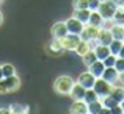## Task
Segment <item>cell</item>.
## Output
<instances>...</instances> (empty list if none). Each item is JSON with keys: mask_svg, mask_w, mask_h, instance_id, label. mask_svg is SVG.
<instances>
[{"mask_svg": "<svg viewBox=\"0 0 124 114\" xmlns=\"http://www.w3.org/2000/svg\"><path fill=\"white\" fill-rule=\"evenodd\" d=\"M74 78L69 75H60L57 80L54 81V91L60 95H69L71 89L74 86Z\"/></svg>", "mask_w": 124, "mask_h": 114, "instance_id": "1", "label": "cell"}, {"mask_svg": "<svg viewBox=\"0 0 124 114\" xmlns=\"http://www.w3.org/2000/svg\"><path fill=\"white\" fill-rule=\"evenodd\" d=\"M21 87V80L17 78V75H11V77H3L0 78V94H11Z\"/></svg>", "mask_w": 124, "mask_h": 114, "instance_id": "2", "label": "cell"}, {"mask_svg": "<svg viewBox=\"0 0 124 114\" xmlns=\"http://www.w3.org/2000/svg\"><path fill=\"white\" fill-rule=\"evenodd\" d=\"M97 11L101 13V16H102L104 19H113L115 14H116V11H118V3H116L115 0H105V2H101Z\"/></svg>", "mask_w": 124, "mask_h": 114, "instance_id": "3", "label": "cell"}, {"mask_svg": "<svg viewBox=\"0 0 124 114\" xmlns=\"http://www.w3.org/2000/svg\"><path fill=\"white\" fill-rule=\"evenodd\" d=\"M93 89L96 91V94L99 95V99H102V97H105V95H110V94H112L113 84L110 83V81L104 80L102 77H99V78H96V81H94V86H93Z\"/></svg>", "mask_w": 124, "mask_h": 114, "instance_id": "4", "label": "cell"}, {"mask_svg": "<svg viewBox=\"0 0 124 114\" xmlns=\"http://www.w3.org/2000/svg\"><path fill=\"white\" fill-rule=\"evenodd\" d=\"M80 34H74V33H68L64 38H61V45H63L64 50H69V52H74L77 47V44L80 42Z\"/></svg>", "mask_w": 124, "mask_h": 114, "instance_id": "5", "label": "cell"}, {"mask_svg": "<svg viewBox=\"0 0 124 114\" xmlns=\"http://www.w3.org/2000/svg\"><path fill=\"white\" fill-rule=\"evenodd\" d=\"M99 30L101 27H94V25H90L86 24L85 25V28L82 30V33H80V38L85 39V41H96L97 39V34H99Z\"/></svg>", "mask_w": 124, "mask_h": 114, "instance_id": "6", "label": "cell"}, {"mask_svg": "<svg viewBox=\"0 0 124 114\" xmlns=\"http://www.w3.org/2000/svg\"><path fill=\"white\" fill-rule=\"evenodd\" d=\"M50 33H52V38H57V39L64 38L69 33V31H68V27H66V22H55L50 28Z\"/></svg>", "mask_w": 124, "mask_h": 114, "instance_id": "7", "label": "cell"}, {"mask_svg": "<svg viewBox=\"0 0 124 114\" xmlns=\"http://www.w3.org/2000/svg\"><path fill=\"white\" fill-rule=\"evenodd\" d=\"M66 27H68V31H69V33L80 34L82 30L85 28V24H82V22H80L79 19H76V17H69L66 20Z\"/></svg>", "mask_w": 124, "mask_h": 114, "instance_id": "8", "label": "cell"}, {"mask_svg": "<svg viewBox=\"0 0 124 114\" xmlns=\"http://www.w3.org/2000/svg\"><path fill=\"white\" fill-rule=\"evenodd\" d=\"M77 81H79L80 84H82L83 87H86V89H90V87L94 86V81H96V77L93 75V74L90 72V70H86V72H82L77 78Z\"/></svg>", "mask_w": 124, "mask_h": 114, "instance_id": "9", "label": "cell"}, {"mask_svg": "<svg viewBox=\"0 0 124 114\" xmlns=\"http://www.w3.org/2000/svg\"><path fill=\"white\" fill-rule=\"evenodd\" d=\"M102 78L107 80V81H110L112 84H116L119 81V72L115 69V66L105 67V70H104V74H102Z\"/></svg>", "mask_w": 124, "mask_h": 114, "instance_id": "10", "label": "cell"}, {"mask_svg": "<svg viewBox=\"0 0 124 114\" xmlns=\"http://www.w3.org/2000/svg\"><path fill=\"white\" fill-rule=\"evenodd\" d=\"M93 50H94V53H96L97 60H101V61H104L110 53H112V52H110V48H108V45L99 44V42H96V44L93 45Z\"/></svg>", "mask_w": 124, "mask_h": 114, "instance_id": "11", "label": "cell"}, {"mask_svg": "<svg viewBox=\"0 0 124 114\" xmlns=\"http://www.w3.org/2000/svg\"><path fill=\"white\" fill-rule=\"evenodd\" d=\"M69 111L72 114H88V103L85 100H74Z\"/></svg>", "mask_w": 124, "mask_h": 114, "instance_id": "12", "label": "cell"}, {"mask_svg": "<svg viewBox=\"0 0 124 114\" xmlns=\"http://www.w3.org/2000/svg\"><path fill=\"white\" fill-rule=\"evenodd\" d=\"M85 91H86V87H83L79 81H76L74 86H72V89H71V92H69V95L72 97V100H83Z\"/></svg>", "mask_w": 124, "mask_h": 114, "instance_id": "13", "label": "cell"}, {"mask_svg": "<svg viewBox=\"0 0 124 114\" xmlns=\"http://www.w3.org/2000/svg\"><path fill=\"white\" fill-rule=\"evenodd\" d=\"M88 70H90V72L93 74L96 78H99V77H102L104 70H105V64H104V61L96 60L93 64H91V66H88Z\"/></svg>", "mask_w": 124, "mask_h": 114, "instance_id": "14", "label": "cell"}, {"mask_svg": "<svg viewBox=\"0 0 124 114\" xmlns=\"http://www.w3.org/2000/svg\"><path fill=\"white\" fill-rule=\"evenodd\" d=\"M90 14H91V9L90 8H82V9H74V13H72V17H76V19H79L82 24L86 25L88 24V20H90Z\"/></svg>", "mask_w": 124, "mask_h": 114, "instance_id": "15", "label": "cell"}, {"mask_svg": "<svg viewBox=\"0 0 124 114\" xmlns=\"http://www.w3.org/2000/svg\"><path fill=\"white\" fill-rule=\"evenodd\" d=\"M99 44H105V45H108L110 42L113 41V34H112V31L110 30H107V28H102L101 27V30H99V34H97V39H96Z\"/></svg>", "mask_w": 124, "mask_h": 114, "instance_id": "16", "label": "cell"}, {"mask_svg": "<svg viewBox=\"0 0 124 114\" xmlns=\"http://www.w3.org/2000/svg\"><path fill=\"white\" fill-rule=\"evenodd\" d=\"M90 50H93V45H91V42L90 41H85V39H80V42L77 44V47H76V55L77 56H80L82 58L85 53H88Z\"/></svg>", "mask_w": 124, "mask_h": 114, "instance_id": "17", "label": "cell"}, {"mask_svg": "<svg viewBox=\"0 0 124 114\" xmlns=\"http://www.w3.org/2000/svg\"><path fill=\"white\" fill-rule=\"evenodd\" d=\"M110 95H112L118 103H121L124 100V84H121V83L113 84V89H112V94H110Z\"/></svg>", "mask_w": 124, "mask_h": 114, "instance_id": "18", "label": "cell"}, {"mask_svg": "<svg viewBox=\"0 0 124 114\" xmlns=\"http://www.w3.org/2000/svg\"><path fill=\"white\" fill-rule=\"evenodd\" d=\"M49 50L52 52V55H61L64 52V48H63V45H61V41H60V39L52 38L50 44H49Z\"/></svg>", "mask_w": 124, "mask_h": 114, "instance_id": "19", "label": "cell"}, {"mask_svg": "<svg viewBox=\"0 0 124 114\" xmlns=\"http://www.w3.org/2000/svg\"><path fill=\"white\" fill-rule=\"evenodd\" d=\"M88 24H90V25H94V27H102V24H104V17L101 16V13L97 11V9H96V11H91Z\"/></svg>", "mask_w": 124, "mask_h": 114, "instance_id": "20", "label": "cell"}, {"mask_svg": "<svg viewBox=\"0 0 124 114\" xmlns=\"http://www.w3.org/2000/svg\"><path fill=\"white\" fill-rule=\"evenodd\" d=\"M110 31L113 34V39H123L124 41V24H116L115 22V25L110 28Z\"/></svg>", "mask_w": 124, "mask_h": 114, "instance_id": "21", "label": "cell"}, {"mask_svg": "<svg viewBox=\"0 0 124 114\" xmlns=\"http://www.w3.org/2000/svg\"><path fill=\"white\" fill-rule=\"evenodd\" d=\"M102 109H104V105L101 102V99L96 100V102L88 103V113L90 114H102Z\"/></svg>", "mask_w": 124, "mask_h": 114, "instance_id": "22", "label": "cell"}, {"mask_svg": "<svg viewBox=\"0 0 124 114\" xmlns=\"http://www.w3.org/2000/svg\"><path fill=\"white\" fill-rule=\"evenodd\" d=\"M101 102H102V105H104V108H107V109H110V111H112L113 108H115V106H118L119 103L116 102L115 99H113L112 95H105V97H102V99H101Z\"/></svg>", "mask_w": 124, "mask_h": 114, "instance_id": "23", "label": "cell"}, {"mask_svg": "<svg viewBox=\"0 0 124 114\" xmlns=\"http://www.w3.org/2000/svg\"><path fill=\"white\" fill-rule=\"evenodd\" d=\"M96 60H97V56H96V53H94V50H90L88 53H85L83 56H82V61H83V64L86 67L91 66V64H93Z\"/></svg>", "mask_w": 124, "mask_h": 114, "instance_id": "24", "label": "cell"}, {"mask_svg": "<svg viewBox=\"0 0 124 114\" xmlns=\"http://www.w3.org/2000/svg\"><path fill=\"white\" fill-rule=\"evenodd\" d=\"M83 100H85L86 103H91V102H96V100H99V95L96 94V91H94L93 87H90V89L85 91V97H83Z\"/></svg>", "mask_w": 124, "mask_h": 114, "instance_id": "25", "label": "cell"}, {"mask_svg": "<svg viewBox=\"0 0 124 114\" xmlns=\"http://www.w3.org/2000/svg\"><path fill=\"white\" fill-rule=\"evenodd\" d=\"M123 42H124L123 39H113V41L108 44V48H110V52H112L113 55H116V56H118V52H119V48H121Z\"/></svg>", "mask_w": 124, "mask_h": 114, "instance_id": "26", "label": "cell"}, {"mask_svg": "<svg viewBox=\"0 0 124 114\" xmlns=\"http://www.w3.org/2000/svg\"><path fill=\"white\" fill-rule=\"evenodd\" d=\"M2 74H3V77L16 75V67L13 66V64H3L2 66Z\"/></svg>", "mask_w": 124, "mask_h": 114, "instance_id": "27", "label": "cell"}, {"mask_svg": "<svg viewBox=\"0 0 124 114\" xmlns=\"http://www.w3.org/2000/svg\"><path fill=\"white\" fill-rule=\"evenodd\" d=\"M11 114H22V113H28V106L25 105H9Z\"/></svg>", "mask_w": 124, "mask_h": 114, "instance_id": "28", "label": "cell"}, {"mask_svg": "<svg viewBox=\"0 0 124 114\" xmlns=\"http://www.w3.org/2000/svg\"><path fill=\"white\" fill-rule=\"evenodd\" d=\"M116 55H113V53H110L108 56L104 60V64H105V67H112V66H115V63H116Z\"/></svg>", "mask_w": 124, "mask_h": 114, "instance_id": "29", "label": "cell"}, {"mask_svg": "<svg viewBox=\"0 0 124 114\" xmlns=\"http://www.w3.org/2000/svg\"><path fill=\"white\" fill-rule=\"evenodd\" d=\"M72 6H74V9L88 8V0H72Z\"/></svg>", "mask_w": 124, "mask_h": 114, "instance_id": "30", "label": "cell"}, {"mask_svg": "<svg viewBox=\"0 0 124 114\" xmlns=\"http://www.w3.org/2000/svg\"><path fill=\"white\" fill-rule=\"evenodd\" d=\"M115 69L118 70L119 74H124V58H121V56H118V58H116Z\"/></svg>", "mask_w": 124, "mask_h": 114, "instance_id": "31", "label": "cell"}, {"mask_svg": "<svg viewBox=\"0 0 124 114\" xmlns=\"http://www.w3.org/2000/svg\"><path fill=\"white\" fill-rule=\"evenodd\" d=\"M99 5H101V0H88V8L91 11H96L99 8Z\"/></svg>", "mask_w": 124, "mask_h": 114, "instance_id": "32", "label": "cell"}, {"mask_svg": "<svg viewBox=\"0 0 124 114\" xmlns=\"http://www.w3.org/2000/svg\"><path fill=\"white\" fill-rule=\"evenodd\" d=\"M0 114H11V109H9V106H5V108H0Z\"/></svg>", "mask_w": 124, "mask_h": 114, "instance_id": "33", "label": "cell"}, {"mask_svg": "<svg viewBox=\"0 0 124 114\" xmlns=\"http://www.w3.org/2000/svg\"><path fill=\"white\" fill-rule=\"evenodd\" d=\"M118 56H121V58H124V42H123L121 48H119V52H118Z\"/></svg>", "mask_w": 124, "mask_h": 114, "instance_id": "34", "label": "cell"}, {"mask_svg": "<svg viewBox=\"0 0 124 114\" xmlns=\"http://www.w3.org/2000/svg\"><path fill=\"white\" fill-rule=\"evenodd\" d=\"M119 106H121V109H123V113H124V100H123L121 103H119Z\"/></svg>", "mask_w": 124, "mask_h": 114, "instance_id": "35", "label": "cell"}, {"mask_svg": "<svg viewBox=\"0 0 124 114\" xmlns=\"http://www.w3.org/2000/svg\"><path fill=\"white\" fill-rule=\"evenodd\" d=\"M2 20H3V14H2V11H0V24H2Z\"/></svg>", "mask_w": 124, "mask_h": 114, "instance_id": "36", "label": "cell"}, {"mask_svg": "<svg viewBox=\"0 0 124 114\" xmlns=\"http://www.w3.org/2000/svg\"><path fill=\"white\" fill-rule=\"evenodd\" d=\"M0 78H3V74H2V66H0Z\"/></svg>", "mask_w": 124, "mask_h": 114, "instance_id": "37", "label": "cell"}, {"mask_svg": "<svg viewBox=\"0 0 124 114\" xmlns=\"http://www.w3.org/2000/svg\"><path fill=\"white\" fill-rule=\"evenodd\" d=\"M101 2H105V0H101Z\"/></svg>", "mask_w": 124, "mask_h": 114, "instance_id": "38", "label": "cell"}]
</instances>
